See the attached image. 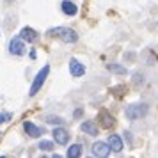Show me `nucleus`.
I'll use <instances>...</instances> for the list:
<instances>
[{"label":"nucleus","mask_w":158,"mask_h":158,"mask_svg":"<svg viewBox=\"0 0 158 158\" xmlns=\"http://www.w3.org/2000/svg\"><path fill=\"white\" fill-rule=\"evenodd\" d=\"M69 71L75 78H78V77H84V73H85V66L78 62L77 59H69Z\"/></svg>","instance_id":"39448f33"},{"label":"nucleus","mask_w":158,"mask_h":158,"mask_svg":"<svg viewBox=\"0 0 158 158\" xmlns=\"http://www.w3.org/2000/svg\"><path fill=\"white\" fill-rule=\"evenodd\" d=\"M53 139H55V142H57V144L66 146L68 140H69V133H68L64 128H55V130H53Z\"/></svg>","instance_id":"6e6552de"},{"label":"nucleus","mask_w":158,"mask_h":158,"mask_svg":"<svg viewBox=\"0 0 158 158\" xmlns=\"http://www.w3.org/2000/svg\"><path fill=\"white\" fill-rule=\"evenodd\" d=\"M108 71L112 73H117V75H126V68L124 66H119V64H108Z\"/></svg>","instance_id":"2eb2a0df"},{"label":"nucleus","mask_w":158,"mask_h":158,"mask_svg":"<svg viewBox=\"0 0 158 158\" xmlns=\"http://www.w3.org/2000/svg\"><path fill=\"white\" fill-rule=\"evenodd\" d=\"M9 52L13 53V55H23L25 53V44H23L22 39H11V43H9Z\"/></svg>","instance_id":"423d86ee"},{"label":"nucleus","mask_w":158,"mask_h":158,"mask_svg":"<svg viewBox=\"0 0 158 158\" xmlns=\"http://www.w3.org/2000/svg\"><path fill=\"white\" fill-rule=\"evenodd\" d=\"M20 36H22V39H25L27 43H34L37 39V32L34 29H30V27H25V29H22Z\"/></svg>","instance_id":"9d476101"},{"label":"nucleus","mask_w":158,"mask_h":158,"mask_svg":"<svg viewBox=\"0 0 158 158\" xmlns=\"http://www.w3.org/2000/svg\"><path fill=\"white\" fill-rule=\"evenodd\" d=\"M98 117H100L101 124H103L105 128H110V126L114 124V117L108 114V112H105V110H103V112H100V115H98Z\"/></svg>","instance_id":"ddd939ff"},{"label":"nucleus","mask_w":158,"mask_h":158,"mask_svg":"<svg viewBox=\"0 0 158 158\" xmlns=\"http://www.w3.org/2000/svg\"><path fill=\"white\" fill-rule=\"evenodd\" d=\"M110 146H108L107 142H94L93 144V155L94 156H100V158H105V156H108L110 155Z\"/></svg>","instance_id":"20e7f679"},{"label":"nucleus","mask_w":158,"mask_h":158,"mask_svg":"<svg viewBox=\"0 0 158 158\" xmlns=\"http://www.w3.org/2000/svg\"><path fill=\"white\" fill-rule=\"evenodd\" d=\"M0 135H2V133H0Z\"/></svg>","instance_id":"6ab92c4d"},{"label":"nucleus","mask_w":158,"mask_h":158,"mask_svg":"<svg viewBox=\"0 0 158 158\" xmlns=\"http://www.w3.org/2000/svg\"><path fill=\"white\" fill-rule=\"evenodd\" d=\"M46 123H50V124H64V119L62 117H59V115H48L46 117Z\"/></svg>","instance_id":"dca6fc26"},{"label":"nucleus","mask_w":158,"mask_h":158,"mask_svg":"<svg viewBox=\"0 0 158 158\" xmlns=\"http://www.w3.org/2000/svg\"><path fill=\"white\" fill-rule=\"evenodd\" d=\"M108 146H110V149L115 151V153H121L123 151V140L119 135H110L108 137Z\"/></svg>","instance_id":"1a4fd4ad"},{"label":"nucleus","mask_w":158,"mask_h":158,"mask_svg":"<svg viewBox=\"0 0 158 158\" xmlns=\"http://www.w3.org/2000/svg\"><path fill=\"white\" fill-rule=\"evenodd\" d=\"M80 130L84 131V133H87V135H98V126L94 124V121H85L82 123V126H80Z\"/></svg>","instance_id":"9b49d317"},{"label":"nucleus","mask_w":158,"mask_h":158,"mask_svg":"<svg viewBox=\"0 0 158 158\" xmlns=\"http://www.w3.org/2000/svg\"><path fill=\"white\" fill-rule=\"evenodd\" d=\"M46 36L57 37V39L64 41V43H77L78 41V34L73 29H69V27H55V29H50L46 32Z\"/></svg>","instance_id":"f257e3e1"},{"label":"nucleus","mask_w":158,"mask_h":158,"mask_svg":"<svg viewBox=\"0 0 158 158\" xmlns=\"http://www.w3.org/2000/svg\"><path fill=\"white\" fill-rule=\"evenodd\" d=\"M48 73H50V66H43V69L36 75V78H34L32 85H30V91H29L30 96H36V94L39 93V89L43 87L44 80L48 78Z\"/></svg>","instance_id":"7ed1b4c3"},{"label":"nucleus","mask_w":158,"mask_h":158,"mask_svg":"<svg viewBox=\"0 0 158 158\" xmlns=\"http://www.w3.org/2000/svg\"><path fill=\"white\" fill-rule=\"evenodd\" d=\"M23 128H25V131H27V135H30V137H41L43 135V131L44 130L43 128H39V126H36L34 123H30V121H25L23 123Z\"/></svg>","instance_id":"0eeeda50"},{"label":"nucleus","mask_w":158,"mask_h":158,"mask_svg":"<svg viewBox=\"0 0 158 158\" xmlns=\"http://www.w3.org/2000/svg\"><path fill=\"white\" fill-rule=\"evenodd\" d=\"M62 13L68 15V16H75L78 13V7H77L73 2H69V0H64V2H62Z\"/></svg>","instance_id":"f8f14e48"},{"label":"nucleus","mask_w":158,"mask_h":158,"mask_svg":"<svg viewBox=\"0 0 158 158\" xmlns=\"http://www.w3.org/2000/svg\"><path fill=\"white\" fill-rule=\"evenodd\" d=\"M11 119V114H0V124L2 123H7Z\"/></svg>","instance_id":"a211bd4d"},{"label":"nucleus","mask_w":158,"mask_h":158,"mask_svg":"<svg viewBox=\"0 0 158 158\" xmlns=\"http://www.w3.org/2000/svg\"><path fill=\"white\" fill-rule=\"evenodd\" d=\"M39 149L41 151H52L53 149V142H50V140H41V142H39Z\"/></svg>","instance_id":"f3484780"},{"label":"nucleus","mask_w":158,"mask_h":158,"mask_svg":"<svg viewBox=\"0 0 158 158\" xmlns=\"http://www.w3.org/2000/svg\"><path fill=\"white\" fill-rule=\"evenodd\" d=\"M80 155H82V146H80V144H73V146H69V149H68V153H66V156L68 158H78Z\"/></svg>","instance_id":"4468645a"},{"label":"nucleus","mask_w":158,"mask_h":158,"mask_svg":"<svg viewBox=\"0 0 158 158\" xmlns=\"http://www.w3.org/2000/svg\"><path fill=\"white\" fill-rule=\"evenodd\" d=\"M146 114H148V105L146 103H131L124 110V115H126V119H130V121L140 119Z\"/></svg>","instance_id":"f03ea898"}]
</instances>
